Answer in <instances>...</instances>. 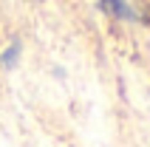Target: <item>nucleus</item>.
<instances>
[{
  "label": "nucleus",
  "instance_id": "f03ea898",
  "mask_svg": "<svg viewBox=\"0 0 150 147\" xmlns=\"http://www.w3.org/2000/svg\"><path fill=\"white\" fill-rule=\"evenodd\" d=\"M17 59H20V45H17V42H11V45L0 54V65H3V68H14Z\"/></svg>",
  "mask_w": 150,
  "mask_h": 147
},
{
  "label": "nucleus",
  "instance_id": "f257e3e1",
  "mask_svg": "<svg viewBox=\"0 0 150 147\" xmlns=\"http://www.w3.org/2000/svg\"><path fill=\"white\" fill-rule=\"evenodd\" d=\"M99 3H102V8H105L110 17H116V20H136L133 8L127 6L125 0H99Z\"/></svg>",
  "mask_w": 150,
  "mask_h": 147
}]
</instances>
